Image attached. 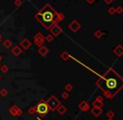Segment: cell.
I'll return each mask as SVG.
<instances>
[{
	"mask_svg": "<svg viewBox=\"0 0 123 120\" xmlns=\"http://www.w3.org/2000/svg\"><path fill=\"white\" fill-rule=\"evenodd\" d=\"M96 84L107 97H111L122 88L123 79L113 69H109L99 78Z\"/></svg>",
	"mask_w": 123,
	"mask_h": 120,
	"instance_id": "6da1fadb",
	"label": "cell"
},
{
	"mask_svg": "<svg viewBox=\"0 0 123 120\" xmlns=\"http://www.w3.org/2000/svg\"><path fill=\"white\" fill-rule=\"evenodd\" d=\"M35 18L44 26L45 29H50L54 24H57L60 21L62 20L64 15L56 12L51 5L46 4L36 13Z\"/></svg>",
	"mask_w": 123,
	"mask_h": 120,
	"instance_id": "7a4b0ae2",
	"label": "cell"
},
{
	"mask_svg": "<svg viewBox=\"0 0 123 120\" xmlns=\"http://www.w3.org/2000/svg\"><path fill=\"white\" fill-rule=\"evenodd\" d=\"M48 110L49 108H48L47 104L44 101H41L36 107V112H37L41 116H45L48 113Z\"/></svg>",
	"mask_w": 123,
	"mask_h": 120,
	"instance_id": "3957f363",
	"label": "cell"
},
{
	"mask_svg": "<svg viewBox=\"0 0 123 120\" xmlns=\"http://www.w3.org/2000/svg\"><path fill=\"white\" fill-rule=\"evenodd\" d=\"M34 42L36 46H39V47H41V46H43V44H44V42H45L44 35H43L41 33H38V34H36L34 37Z\"/></svg>",
	"mask_w": 123,
	"mask_h": 120,
	"instance_id": "277c9868",
	"label": "cell"
},
{
	"mask_svg": "<svg viewBox=\"0 0 123 120\" xmlns=\"http://www.w3.org/2000/svg\"><path fill=\"white\" fill-rule=\"evenodd\" d=\"M9 113L12 116H20L22 114V110L17 106V105L14 104L10 108H9Z\"/></svg>",
	"mask_w": 123,
	"mask_h": 120,
	"instance_id": "5b68a950",
	"label": "cell"
},
{
	"mask_svg": "<svg viewBox=\"0 0 123 120\" xmlns=\"http://www.w3.org/2000/svg\"><path fill=\"white\" fill-rule=\"evenodd\" d=\"M50 31H51V33L52 34V35L56 37V36H58L62 32V28L60 27L58 24H54V25L50 29Z\"/></svg>",
	"mask_w": 123,
	"mask_h": 120,
	"instance_id": "8992f818",
	"label": "cell"
},
{
	"mask_svg": "<svg viewBox=\"0 0 123 120\" xmlns=\"http://www.w3.org/2000/svg\"><path fill=\"white\" fill-rule=\"evenodd\" d=\"M80 27H81V25H80V24H79L78 21H76V20H74V21H72V22L70 23V24L68 25V28L71 29V30L73 31V32H77L78 30H79V29H80Z\"/></svg>",
	"mask_w": 123,
	"mask_h": 120,
	"instance_id": "52a82bcc",
	"label": "cell"
},
{
	"mask_svg": "<svg viewBox=\"0 0 123 120\" xmlns=\"http://www.w3.org/2000/svg\"><path fill=\"white\" fill-rule=\"evenodd\" d=\"M48 104H49L50 108H51V109L54 110L55 108H57V106L59 105V101H58L56 97H51L49 99V101H48Z\"/></svg>",
	"mask_w": 123,
	"mask_h": 120,
	"instance_id": "ba28073f",
	"label": "cell"
},
{
	"mask_svg": "<svg viewBox=\"0 0 123 120\" xmlns=\"http://www.w3.org/2000/svg\"><path fill=\"white\" fill-rule=\"evenodd\" d=\"M20 46L24 50H28L31 46V42L28 39H24L20 42Z\"/></svg>",
	"mask_w": 123,
	"mask_h": 120,
	"instance_id": "9c48e42d",
	"label": "cell"
},
{
	"mask_svg": "<svg viewBox=\"0 0 123 120\" xmlns=\"http://www.w3.org/2000/svg\"><path fill=\"white\" fill-rule=\"evenodd\" d=\"M113 52H114L117 56H123V46H121V45H118V46L114 49Z\"/></svg>",
	"mask_w": 123,
	"mask_h": 120,
	"instance_id": "30bf717a",
	"label": "cell"
},
{
	"mask_svg": "<svg viewBox=\"0 0 123 120\" xmlns=\"http://www.w3.org/2000/svg\"><path fill=\"white\" fill-rule=\"evenodd\" d=\"M11 52H12L13 55H14L15 56H19V55L22 53V50H21V48L19 47V46H15L14 48L12 49V51H11Z\"/></svg>",
	"mask_w": 123,
	"mask_h": 120,
	"instance_id": "8fae6325",
	"label": "cell"
},
{
	"mask_svg": "<svg viewBox=\"0 0 123 120\" xmlns=\"http://www.w3.org/2000/svg\"><path fill=\"white\" fill-rule=\"evenodd\" d=\"M38 53H39L41 56H46V55L48 53V49L46 47V46H41V47L39 48V50H38Z\"/></svg>",
	"mask_w": 123,
	"mask_h": 120,
	"instance_id": "7c38bea8",
	"label": "cell"
},
{
	"mask_svg": "<svg viewBox=\"0 0 123 120\" xmlns=\"http://www.w3.org/2000/svg\"><path fill=\"white\" fill-rule=\"evenodd\" d=\"M13 43L12 41L10 40L7 39L5 40L4 41V43H3V46H4V47H5L6 49H9V48H10L11 46H12Z\"/></svg>",
	"mask_w": 123,
	"mask_h": 120,
	"instance_id": "4fadbf2b",
	"label": "cell"
},
{
	"mask_svg": "<svg viewBox=\"0 0 123 120\" xmlns=\"http://www.w3.org/2000/svg\"><path fill=\"white\" fill-rule=\"evenodd\" d=\"M79 108H80L82 110H84V111H86V110L89 109V106H88V104L85 103V102L81 103L80 104H79Z\"/></svg>",
	"mask_w": 123,
	"mask_h": 120,
	"instance_id": "5bb4252c",
	"label": "cell"
},
{
	"mask_svg": "<svg viewBox=\"0 0 123 120\" xmlns=\"http://www.w3.org/2000/svg\"><path fill=\"white\" fill-rule=\"evenodd\" d=\"M92 113H93V114H94L95 116H99L101 113V109L99 108H93Z\"/></svg>",
	"mask_w": 123,
	"mask_h": 120,
	"instance_id": "9a60e30c",
	"label": "cell"
},
{
	"mask_svg": "<svg viewBox=\"0 0 123 120\" xmlns=\"http://www.w3.org/2000/svg\"><path fill=\"white\" fill-rule=\"evenodd\" d=\"M103 34H104V33H103L101 30H99V29H98V30L95 31V33H94V36H95L96 38H98V39L102 37Z\"/></svg>",
	"mask_w": 123,
	"mask_h": 120,
	"instance_id": "2e32d148",
	"label": "cell"
},
{
	"mask_svg": "<svg viewBox=\"0 0 123 120\" xmlns=\"http://www.w3.org/2000/svg\"><path fill=\"white\" fill-rule=\"evenodd\" d=\"M0 69H1V71H2L3 73H6V72L9 71V66H6V65H3V66H1Z\"/></svg>",
	"mask_w": 123,
	"mask_h": 120,
	"instance_id": "e0dca14e",
	"label": "cell"
},
{
	"mask_svg": "<svg viewBox=\"0 0 123 120\" xmlns=\"http://www.w3.org/2000/svg\"><path fill=\"white\" fill-rule=\"evenodd\" d=\"M61 57H62V59L63 60V61H67V60L69 58V54L65 51V52H63L62 54L61 55Z\"/></svg>",
	"mask_w": 123,
	"mask_h": 120,
	"instance_id": "ac0fdd59",
	"label": "cell"
},
{
	"mask_svg": "<svg viewBox=\"0 0 123 120\" xmlns=\"http://www.w3.org/2000/svg\"><path fill=\"white\" fill-rule=\"evenodd\" d=\"M0 95L2 97H6L8 95V90L6 88H3V89L0 90Z\"/></svg>",
	"mask_w": 123,
	"mask_h": 120,
	"instance_id": "d6986e66",
	"label": "cell"
},
{
	"mask_svg": "<svg viewBox=\"0 0 123 120\" xmlns=\"http://www.w3.org/2000/svg\"><path fill=\"white\" fill-rule=\"evenodd\" d=\"M102 105H103L102 101H99V100H96V101L94 103V108H100V107H102Z\"/></svg>",
	"mask_w": 123,
	"mask_h": 120,
	"instance_id": "ffe728a7",
	"label": "cell"
},
{
	"mask_svg": "<svg viewBox=\"0 0 123 120\" xmlns=\"http://www.w3.org/2000/svg\"><path fill=\"white\" fill-rule=\"evenodd\" d=\"M123 12V8L121 7V6H118L117 8L116 9V13H117V14H122Z\"/></svg>",
	"mask_w": 123,
	"mask_h": 120,
	"instance_id": "44dd1931",
	"label": "cell"
},
{
	"mask_svg": "<svg viewBox=\"0 0 123 120\" xmlns=\"http://www.w3.org/2000/svg\"><path fill=\"white\" fill-rule=\"evenodd\" d=\"M108 12H109L110 14H111V15H113L114 14H116V9L113 7H111L109 9H108Z\"/></svg>",
	"mask_w": 123,
	"mask_h": 120,
	"instance_id": "7402d4cb",
	"label": "cell"
},
{
	"mask_svg": "<svg viewBox=\"0 0 123 120\" xmlns=\"http://www.w3.org/2000/svg\"><path fill=\"white\" fill-rule=\"evenodd\" d=\"M58 112H59V113H61V114H63V113L66 112V108H64L63 106H61L59 108H58Z\"/></svg>",
	"mask_w": 123,
	"mask_h": 120,
	"instance_id": "603a6c76",
	"label": "cell"
},
{
	"mask_svg": "<svg viewBox=\"0 0 123 120\" xmlns=\"http://www.w3.org/2000/svg\"><path fill=\"white\" fill-rule=\"evenodd\" d=\"M21 4H22V1L21 0H14V5L16 7H19V6H21Z\"/></svg>",
	"mask_w": 123,
	"mask_h": 120,
	"instance_id": "cb8c5ba5",
	"label": "cell"
},
{
	"mask_svg": "<svg viewBox=\"0 0 123 120\" xmlns=\"http://www.w3.org/2000/svg\"><path fill=\"white\" fill-rule=\"evenodd\" d=\"M46 40L48 41V42H51V41L53 40V36L51 35V34H48V35H46Z\"/></svg>",
	"mask_w": 123,
	"mask_h": 120,
	"instance_id": "d4e9b609",
	"label": "cell"
},
{
	"mask_svg": "<svg viewBox=\"0 0 123 120\" xmlns=\"http://www.w3.org/2000/svg\"><path fill=\"white\" fill-rule=\"evenodd\" d=\"M65 88L67 91H71V90H73V86L71 84H67L65 86Z\"/></svg>",
	"mask_w": 123,
	"mask_h": 120,
	"instance_id": "484cf974",
	"label": "cell"
},
{
	"mask_svg": "<svg viewBox=\"0 0 123 120\" xmlns=\"http://www.w3.org/2000/svg\"><path fill=\"white\" fill-rule=\"evenodd\" d=\"M35 112H36V108H30V109H29V113L31 115L34 114Z\"/></svg>",
	"mask_w": 123,
	"mask_h": 120,
	"instance_id": "4316f807",
	"label": "cell"
},
{
	"mask_svg": "<svg viewBox=\"0 0 123 120\" xmlns=\"http://www.w3.org/2000/svg\"><path fill=\"white\" fill-rule=\"evenodd\" d=\"M62 97L63 98H68V92H63L62 94Z\"/></svg>",
	"mask_w": 123,
	"mask_h": 120,
	"instance_id": "83f0119b",
	"label": "cell"
},
{
	"mask_svg": "<svg viewBox=\"0 0 123 120\" xmlns=\"http://www.w3.org/2000/svg\"><path fill=\"white\" fill-rule=\"evenodd\" d=\"M104 1H105V2L107 4H111V3H112L113 1H114V0H104Z\"/></svg>",
	"mask_w": 123,
	"mask_h": 120,
	"instance_id": "f1b7e54d",
	"label": "cell"
},
{
	"mask_svg": "<svg viewBox=\"0 0 123 120\" xmlns=\"http://www.w3.org/2000/svg\"><path fill=\"white\" fill-rule=\"evenodd\" d=\"M94 1H95V0H86V2L89 3V4H93Z\"/></svg>",
	"mask_w": 123,
	"mask_h": 120,
	"instance_id": "f546056e",
	"label": "cell"
},
{
	"mask_svg": "<svg viewBox=\"0 0 123 120\" xmlns=\"http://www.w3.org/2000/svg\"><path fill=\"white\" fill-rule=\"evenodd\" d=\"M2 61V56H0V61ZM0 67H1V65H0Z\"/></svg>",
	"mask_w": 123,
	"mask_h": 120,
	"instance_id": "4dcf8cb0",
	"label": "cell"
},
{
	"mask_svg": "<svg viewBox=\"0 0 123 120\" xmlns=\"http://www.w3.org/2000/svg\"><path fill=\"white\" fill-rule=\"evenodd\" d=\"M1 40H2V35H1V34H0V42H1Z\"/></svg>",
	"mask_w": 123,
	"mask_h": 120,
	"instance_id": "1f68e13d",
	"label": "cell"
},
{
	"mask_svg": "<svg viewBox=\"0 0 123 120\" xmlns=\"http://www.w3.org/2000/svg\"><path fill=\"white\" fill-rule=\"evenodd\" d=\"M0 80H1V76H0Z\"/></svg>",
	"mask_w": 123,
	"mask_h": 120,
	"instance_id": "d6a6232c",
	"label": "cell"
}]
</instances>
